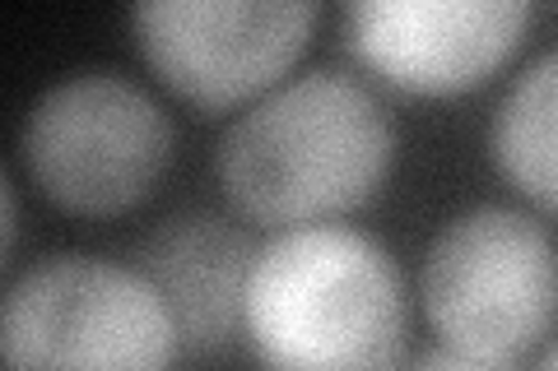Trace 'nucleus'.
<instances>
[{"instance_id": "39448f33", "label": "nucleus", "mask_w": 558, "mask_h": 371, "mask_svg": "<svg viewBox=\"0 0 558 371\" xmlns=\"http://www.w3.org/2000/svg\"><path fill=\"white\" fill-rule=\"evenodd\" d=\"M24 172L80 219L126 214L154 196L172 163V121L126 75L84 70L33 102L20 135Z\"/></svg>"}, {"instance_id": "9b49d317", "label": "nucleus", "mask_w": 558, "mask_h": 371, "mask_svg": "<svg viewBox=\"0 0 558 371\" xmlns=\"http://www.w3.org/2000/svg\"><path fill=\"white\" fill-rule=\"evenodd\" d=\"M20 242V200H14V182H5V256H14Z\"/></svg>"}, {"instance_id": "20e7f679", "label": "nucleus", "mask_w": 558, "mask_h": 371, "mask_svg": "<svg viewBox=\"0 0 558 371\" xmlns=\"http://www.w3.org/2000/svg\"><path fill=\"white\" fill-rule=\"evenodd\" d=\"M418 297L442 344L517 362L558 325V242L521 209H465L433 237Z\"/></svg>"}, {"instance_id": "f257e3e1", "label": "nucleus", "mask_w": 558, "mask_h": 371, "mask_svg": "<svg viewBox=\"0 0 558 371\" xmlns=\"http://www.w3.org/2000/svg\"><path fill=\"white\" fill-rule=\"evenodd\" d=\"M396 126L359 79L336 70L284 79L219 145V182L242 219L326 227L363 209L391 176Z\"/></svg>"}, {"instance_id": "1a4fd4ad", "label": "nucleus", "mask_w": 558, "mask_h": 371, "mask_svg": "<svg viewBox=\"0 0 558 371\" xmlns=\"http://www.w3.org/2000/svg\"><path fill=\"white\" fill-rule=\"evenodd\" d=\"M488 149L521 196L558 214V51L517 75L494 112Z\"/></svg>"}, {"instance_id": "423d86ee", "label": "nucleus", "mask_w": 558, "mask_h": 371, "mask_svg": "<svg viewBox=\"0 0 558 371\" xmlns=\"http://www.w3.org/2000/svg\"><path fill=\"white\" fill-rule=\"evenodd\" d=\"M317 5L178 0L131 14L135 47L172 94L201 112L252 108L289 79L312 42Z\"/></svg>"}, {"instance_id": "7ed1b4c3", "label": "nucleus", "mask_w": 558, "mask_h": 371, "mask_svg": "<svg viewBox=\"0 0 558 371\" xmlns=\"http://www.w3.org/2000/svg\"><path fill=\"white\" fill-rule=\"evenodd\" d=\"M0 348L5 371H172L182 339L135 264L51 256L10 284Z\"/></svg>"}, {"instance_id": "f8f14e48", "label": "nucleus", "mask_w": 558, "mask_h": 371, "mask_svg": "<svg viewBox=\"0 0 558 371\" xmlns=\"http://www.w3.org/2000/svg\"><path fill=\"white\" fill-rule=\"evenodd\" d=\"M535 371H558V344L545 353V358H539V367H535Z\"/></svg>"}, {"instance_id": "0eeeda50", "label": "nucleus", "mask_w": 558, "mask_h": 371, "mask_svg": "<svg viewBox=\"0 0 558 371\" xmlns=\"http://www.w3.org/2000/svg\"><path fill=\"white\" fill-rule=\"evenodd\" d=\"M526 28L531 5L502 0H368L344 20L354 61L414 98L480 88L512 61Z\"/></svg>"}, {"instance_id": "6e6552de", "label": "nucleus", "mask_w": 558, "mask_h": 371, "mask_svg": "<svg viewBox=\"0 0 558 371\" xmlns=\"http://www.w3.org/2000/svg\"><path fill=\"white\" fill-rule=\"evenodd\" d=\"M256 242L219 214H178L135 246V270L178 325L186 353L209 358L242 334V302H247Z\"/></svg>"}, {"instance_id": "f03ea898", "label": "nucleus", "mask_w": 558, "mask_h": 371, "mask_svg": "<svg viewBox=\"0 0 558 371\" xmlns=\"http://www.w3.org/2000/svg\"><path fill=\"white\" fill-rule=\"evenodd\" d=\"M242 334L260 371H405L400 264L354 227H289L256 246Z\"/></svg>"}, {"instance_id": "9d476101", "label": "nucleus", "mask_w": 558, "mask_h": 371, "mask_svg": "<svg viewBox=\"0 0 558 371\" xmlns=\"http://www.w3.org/2000/svg\"><path fill=\"white\" fill-rule=\"evenodd\" d=\"M410 371H517V362H502V358H480V353H465V348L438 344V348L418 353Z\"/></svg>"}]
</instances>
